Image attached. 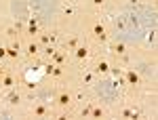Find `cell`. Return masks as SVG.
Here are the masks:
<instances>
[{
    "label": "cell",
    "mask_w": 158,
    "mask_h": 120,
    "mask_svg": "<svg viewBox=\"0 0 158 120\" xmlns=\"http://www.w3.org/2000/svg\"><path fill=\"white\" fill-rule=\"evenodd\" d=\"M51 112H53V106L47 103V101H30L23 108V116H30V118H51Z\"/></svg>",
    "instance_id": "6da1fadb"
},
{
    "label": "cell",
    "mask_w": 158,
    "mask_h": 120,
    "mask_svg": "<svg viewBox=\"0 0 158 120\" xmlns=\"http://www.w3.org/2000/svg\"><path fill=\"white\" fill-rule=\"evenodd\" d=\"M21 44H23V59L25 61H34L42 55V47L36 38H25L21 36Z\"/></svg>",
    "instance_id": "7a4b0ae2"
},
{
    "label": "cell",
    "mask_w": 158,
    "mask_h": 120,
    "mask_svg": "<svg viewBox=\"0 0 158 120\" xmlns=\"http://www.w3.org/2000/svg\"><path fill=\"white\" fill-rule=\"evenodd\" d=\"M49 61L53 63V65H68V63H70V53H68L65 48L57 47V51L53 53V57H51Z\"/></svg>",
    "instance_id": "3957f363"
},
{
    "label": "cell",
    "mask_w": 158,
    "mask_h": 120,
    "mask_svg": "<svg viewBox=\"0 0 158 120\" xmlns=\"http://www.w3.org/2000/svg\"><path fill=\"white\" fill-rule=\"evenodd\" d=\"M110 6V0H89V9L93 13H101Z\"/></svg>",
    "instance_id": "277c9868"
},
{
    "label": "cell",
    "mask_w": 158,
    "mask_h": 120,
    "mask_svg": "<svg viewBox=\"0 0 158 120\" xmlns=\"http://www.w3.org/2000/svg\"><path fill=\"white\" fill-rule=\"evenodd\" d=\"M0 63L6 65V44H0Z\"/></svg>",
    "instance_id": "5b68a950"
}]
</instances>
